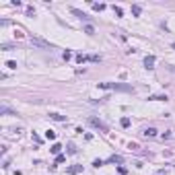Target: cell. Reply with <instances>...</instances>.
Returning a JSON list of instances; mask_svg holds the SVG:
<instances>
[{
  "instance_id": "cell-1",
  "label": "cell",
  "mask_w": 175,
  "mask_h": 175,
  "mask_svg": "<svg viewBox=\"0 0 175 175\" xmlns=\"http://www.w3.org/2000/svg\"><path fill=\"white\" fill-rule=\"evenodd\" d=\"M29 41L33 43V46H37V48H43V50H52V48H54V43H50V41H46V39H41V37H37V35H31Z\"/></svg>"
},
{
  "instance_id": "cell-15",
  "label": "cell",
  "mask_w": 175,
  "mask_h": 175,
  "mask_svg": "<svg viewBox=\"0 0 175 175\" xmlns=\"http://www.w3.org/2000/svg\"><path fill=\"white\" fill-rule=\"evenodd\" d=\"M113 13H116L118 17H122V13H124V11H122V8H120V6H113Z\"/></svg>"
},
{
  "instance_id": "cell-3",
  "label": "cell",
  "mask_w": 175,
  "mask_h": 175,
  "mask_svg": "<svg viewBox=\"0 0 175 175\" xmlns=\"http://www.w3.org/2000/svg\"><path fill=\"white\" fill-rule=\"evenodd\" d=\"M91 124H93L95 128H99V130H101V132H109V128H107V126H105V124H103V122H101V120H97V118H91Z\"/></svg>"
},
{
  "instance_id": "cell-18",
  "label": "cell",
  "mask_w": 175,
  "mask_h": 175,
  "mask_svg": "<svg viewBox=\"0 0 175 175\" xmlns=\"http://www.w3.org/2000/svg\"><path fill=\"white\" fill-rule=\"evenodd\" d=\"M93 8H95V11H103L105 4H93Z\"/></svg>"
},
{
  "instance_id": "cell-7",
  "label": "cell",
  "mask_w": 175,
  "mask_h": 175,
  "mask_svg": "<svg viewBox=\"0 0 175 175\" xmlns=\"http://www.w3.org/2000/svg\"><path fill=\"white\" fill-rule=\"evenodd\" d=\"M151 101H167V95H153V97H148Z\"/></svg>"
},
{
  "instance_id": "cell-5",
  "label": "cell",
  "mask_w": 175,
  "mask_h": 175,
  "mask_svg": "<svg viewBox=\"0 0 175 175\" xmlns=\"http://www.w3.org/2000/svg\"><path fill=\"white\" fill-rule=\"evenodd\" d=\"M155 62H157L155 56H146V58H144V66H146V68H155Z\"/></svg>"
},
{
  "instance_id": "cell-19",
  "label": "cell",
  "mask_w": 175,
  "mask_h": 175,
  "mask_svg": "<svg viewBox=\"0 0 175 175\" xmlns=\"http://www.w3.org/2000/svg\"><path fill=\"white\" fill-rule=\"evenodd\" d=\"M93 165H95V167H101L103 161H101V159H95V161H93Z\"/></svg>"
},
{
  "instance_id": "cell-6",
  "label": "cell",
  "mask_w": 175,
  "mask_h": 175,
  "mask_svg": "<svg viewBox=\"0 0 175 175\" xmlns=\"http://www.w3.org/2000/svg\"><path fill=\"white\" fill-rule=\"evenodd\" d=\"M72 13L78 17V19H83V21H89V17H87L85 13H81V11H78V8H72Z\"/></svg>"
},
{
  "instance_id": "cell-17",
  "label": "cell",
  "mask_w": 175,
  "mask_h": 175,
  "mask_svg": "<svg viewBox=\"0 0 175 175\" xmlns=\"http://www.w3.org/2000/svg\"><path fill=\"white\" fill-rule=\"evenodd\" d=\"M109 161H111V163H122V157H111Z\"/></svg>"
},
{
  "instance_id": "cell-21",
  "label": "cell",
  "mask_w": 175,
  "mask_h": 175,
  "mask_svg": "<svg viewBox=\"0 0 175 175\" xmlns=\"http://www.w3.org/2000/svg\"><path fill=\"white\" fill-rule=\"evenodd\" d=\"M171 46H173V50H175V43H171Z\"/></svg>"
},
{
  "instance_id": "cell-2",
  "label": "cell",
  "mask_w": 175,
  "mask_h": 175,
  "mask_svg": "<svg viewBox=\"0 0 175 175\" xmlns=\"http://www.w3.org/2000/svg\"><path fill=\"white\" fill-rule=\"evenodd\" d=\"M99 89H120V91H128L130 87H124V85H113V83H99Z\"/></svg>"
},
{
  "instance_id": "cell-16",
  "label": "cell",
  "mask_w": 175,
  "mask_h": 175,
  "mask_svg": "<svg viewBox=\"0 0 175 175\" xmlns=\"http://www.w3.org/2000/svg\"><path fill=\"white\" fill-rule=\"evenodd\" d=\"M122 126L128 128V126H130V120H128V118H122Z\"/></svg>"
},
{
  "instance_id": "cell-13",
  "label": "cell",
  "mask_w": 175,
  "mask_h": 175,
  "mask_svg": "<svg viewBox=\"0 0 175 175\" xmlns=\"http://www.w3.org/2000/svg\"><path fill=\"white\" fill-rule=\"evenodd\" d=\"M64 159H66L64 155H58V157H56V165H60V163H64Z\"/></svg>"
},
{
  "instance_id": "cell-8",
  "label": "cell",
  "mask_w": 175,
  "mask_h": 175,
  "mask_svg": "<svg viewBox=\"0 0 175 175\" xmlns=\"http://www.w3.org/2000/svg\"><path fill=\"white\" fill-rule=\"evenodd\" d=\"M50 151L54 153V155H60V151H62V144H58V142H56V144H52V148H50Z\"/></svg>"
},
{
  "instance_id": "cell-10",
  "label": "cell",
  "mask_w": 175,
  "mask_h": 175,
  "mask_svg": "<svg viewBox=\"0 0 175 175\" xmlns=\"http://www.w3.org/2000/svg\"><path fill=\"white\" fill-rule=\"evenodd\" d=\"M142 134H144L146 138H148V136H151V138H153V136H157V130H155V128H148V130H144V132H142Z\"/></svg>"
},
{
  "instance_id": "cell-14",
  "label": "cell",
  "mask_w": 175,
  "mask_h": 175,
  "mask_svg": "<svg viewBox=\"0 0 175 175\" xmlns=\"http://www.w3.org/2000/svg\"><path fill=\"white\" fill-rule=\"evenodd\" d=\"M85 33H89V35H91V33H95V29H93V25H87V27H85Z\"/></svg>"
},
{
  "instance_id": "cell-12",
  "label": "cell",
  "mask_w": 175,
  "mask_h": 175,
  "mask_svg": "<svg viewBox=\"0 0 175 175\" xmlns=\"http://www.w3.org/2000/svg\"><path fill=\"white\" fill-rule=\"evenodd\" d=\"M140 11H142V8H140V6H138V4H134V6H132V13H134V15H136V17H138V15H140Z\"/></svg>"
},
{
  "instance_id": "cell-20",
  "label": "cell",
  "mask_w": 175,
  "mask_h": 175,
  "mask_svg": "<svg viewBox=\"0 0 175 175\" xmlns=\"http://www.w3.org/2000/svg\"><path fill=\"white\" fill-rule=\"evenodd\" d=\"M6 66H8V68H13V70H15V68H17V62H13V60H11V62H6Z\"/></svg>"
},
{
  "instance_id": "cell-4",
  "label": "cell",
  "mask_w": 175,
  "mask_h": 175,
  "mask_svg": "<svg viewBox=\"0 0 175 175\" xmlns=\"http://www.w3.org/2000/svg\"><path fill=\"white\" fill-rule=\"evenodd\" d=\"M81 171H83V165H72V167L66 169L68 175H76V173H81Z\"/></svg>"
},
{
  "instance_id": "cell-11",
  "label": "cell",
  "mask_w": 175,
  "mask_h": 175,
  "mask_svg": "<svg viewBox=\"0 0 175 175\" xmlns=\"http://www.w3.org/2000/svg\"><path fill=\"white\" fill-rule=\"evenodd\" d=\"M46 138H48V140H54V138H56V132H54V130H48V132H46Z\"/></svg>"
},
{
  "instance_id": "cell-9",
  "label": "cell",
  "mask_w": 175,
  "mask_h": 175,
  "mask_svg": "<svg viewBox=\"0 0 175 175\" xmlns=\"http://www.w3.org/2000/svg\"><path fill=\"white\" fill-rule=\"evenodd\" d=\"M50 118H52V120H56V122H66V118H64V116H60V113H50Z\"/></svg>"
}]
</instances>
